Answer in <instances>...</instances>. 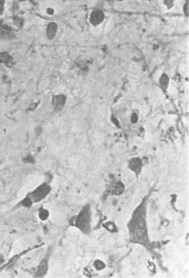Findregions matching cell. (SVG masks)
Here are the masks:
<instances>
[{"mask_svg":"<svg viewBox=\"0 0 189 278\" xmlns=\"http://www.w3.org/2000/svg\"><path fill=\"white\" fill-rule=\"evenodd\" d=\"M51 190L52 187L50 184L47 183H43L40 184L28 194L31 197L34 203H36L46 199L51 193Z\"/></svg>","mask_w":189,"mask_h":278,"instance_id":"obj_1","label":"cell"},{"mask_svg":"<svg viewBox=\"0 0 189 278\" xmlns=\"http://www.w3.org/2000/svg\"><path fill=\"white\" fill-rule=\"evenodd\" d=\"M104 18V15L100 11H94L91 13L90 17V21L92 24L97 25L102 22Z\"/></svg>","mask_w":189,"mask_h":278,"instance_id":"obj_4","label":"cell"},{"mask_svg":"<svg viewBox=\"0 0 189 278\" xmlns=\"http://www.w3.org/2000/svg\"><path fill=\"white\" fill-rule=\"evenodd\" d=\"M15 37V34H13L12 31H9L3 29V28L0 27V37L1 39L10 40L13 39Z\"/></svg>","mask_w":189,"mask_h":278,"instance_id":"obj_9","label":"cell"},{"mask_svg":"<svg viewBox=\"0 0 189 278\" xmlns=\"http://www.w3.org/2000/svg\"><path fill=\"white\" fill-rule=\"evenodd\" d=\"M170 83V78L167 74L163 73L160 76L159 79V86L164 92L167 91Z\"/></svg>","mask_w":189,"mask_h":278,"instance_id":"obj_6","label":"cell"},{"mask_svg":"<svg viewBox=\"0 0 189 278\" xmlns=\"http://www.w3.org/2000/svg\"><path fill=\"white\" fill-rule=\"evenodd\" d=\"M4 261H5L4 257L1 255V254H0V265H1L2 264H3L4 263Z\"/></svg>","mask_w":189,"mask_h":278,"instance_id":"obj_21","label":"cell"},{"mask_svg":"<svg viewBox=\"0 0 189 278\" xmlns=\"http://www.w3.org/2000/svg\"><path fill=\"white\" fill-rule=\"evenodd\" d=\"M174 0H164V2L169 7H171Z\"/></svg>","mask_w":189,"mask_h":278,"instance_id":"obj_18","label":"cell"},{"mask_svg":"<svg viewBox=\"0 0 189 278\" xmlns=\"http://www.w3.org/2000/svg\"><path fill=\"white\" fill-rule=\"evenodd\" d=\"M42 132V127H37L36 129V133L37 135H39Z\"/></svg>","mask_w":189,"mask_h":278,"instance_id":"obj_19","label":"cell"},{"mask_svg":"<svg viewBox=\"0 0 189 278\" xmlns=\"http://www.w3.org/2000/svg\"><path fill=\"white\" fill-rule=\"evenodd\" d=\"M188 1H187V2H186V3L185 4V6H184V12H185V14L186 15H188Z\"/></svg>","mask_w":189,"mask_h":278,"instance_id":"obj_20","label":"cell"},{"mask_svg":"<svg viewBox=\"0 0 189 278\" xmlns=\"http://www.w3.org/2000/svg\"><path fill=\"white\" fill-rule=\"evenodd\" d=\"M66 101L67 97L65 94H58L52 97V104L55 110L60 111L65 107Z\"/></svg>","mask_w":189,"mask_h":278,"instance_id":"obj_3","label":"cell"},{"mask_svg":"<svg viewBox=\"0 0 189 278\" xmlns=\"http://www.w3.org/2000/svg\"><path fill=\"white\" fill-rule=\"evenodd\" d=\"M4 0H0V15H1L4 9Z\"/></svg>","mask_w":189,"mask_h":278,"instance_id":"obj_17","label":"cell"},{"mask_svg":"<svg viewBox=\"0 0 189 278\" xmlns=\"http://www.w3.org/2000/svg\"><path fill=\"white\" fill-rule=\"evenodd\" d=\"M49 255H47L41 260L40 263L37 268V270L35 276L36 277H42L46 276L48 272L49 268Z\"/></svg>","mask_w":189,"mask_h":278,"instance_id":"obj_2","label":"cell"},{"mask_svg":"<svg viewBox=\"0 0 189 278\" xmlns=\"http://www.w3.org/2000/svg\"><path fill=\"white\" fill-rule=\"evenodd\" d=\"M38 217L41 221H46L50 216V212L48 209L44 207H41L38 210Z\"/></svg>","mask_w":189,"mask_h":278,"instance_id":"obj_8","label":"cell"},{"mask_svg":"<svg viewBox=\"0 0 189 278\" xmlns=\"http://www.w3.org/2000/svg\"><path fill=\"white\" fill-rule=\"evenodd\" d=\"M139 117L138 114L136 113H132L131 117V121L132 123H136L138 121Z\"/></svg>","mask_w":189,"mask_h":278,"instance_id":"obj_12","label":"cell"},{"mask_svg":"<svg viewBox=\"0 0 189 278\" xmlns=\"http://www.w3.org/2000/svg\"><path fill=\"white\" fill-rule=\"evenodd\" d=\"M111 121H112V122L113 123V124H114L116 127H117L118 128H121L120 122L119 121V120L117 119V118L115 116H114L113 115L111 116Z\"/></svg>","mask_w":189,"mask_h":278,"instance_id":"obj_13","label":"cell"},{"mask_svg":"<svg viewBox=\"0 0 189 278\" xmlns=\"http://www.w3.org/2000/svg\"><path fill=\"white\" fill-rule=\"evenodd\" d=\"M23 161L25 163L34 164L36 163V159L33 155H30V154H28L23 158Z\"/></svg>","mask_w":189,"mask_h":278,"instance_id":"obj_11","label":"cell"},{"mask_svg":"<svg viewBox=\"0 0 189 278\" xmlns=\"http://www.w3.org/2000/svg\"><path fill=\"white\" fill-rule=\"evenodd\" d=\"M14 21H15V24L18 27H21L23 24V20L21 18L15 17L14 18Z\"/></svg>","mask_w":189,"mask_h":278,"instance_id":"obj_14","label":"cell"},{"mask_svg":"<svg viewBox=\"0 0 189 278\" xmlns=\"http://www.w3.org/2000/svg\"><path fill=\"white\" fill-rule=\"evenodd\" d=\"M21 204L23 207L25 208H30L34 205V202L32 199L31 197L29 195V194H27V195L21 201Z\"/></svg>","mask_w":189,"mask_h":278,"instance_id":"obj_10","label":"cell"},{"mask_svg":"<svg viewBox=\"0 0 189 278\" xmlns=\"http://www.w3.org/2000/svg\"><path fill=\"white\" fill-rule=\"evenodd\" d=\"M2 21L1 20H0V27H1V25H2Z\"/></svg>","mask_w":189,"mask_h":278,"instance_id":"obj_23","label":"cell"},{"mask_svg":"<svg viewBox=\"0 0 189 278\" xmlns=\"http://www.w3.org/2000/svg\"><path fill=\"white\" fill-rule=\"evenodd\" d=\"M95 267L96 268V269L97 270H101L102 269V268H103V264L102 263H101V261H96L95 262Z\"/></svg>","mask_w":189,"mask_h":278,"instance_id":"obj_16","label":"cell"},{"mask_svg":"<svg viewBox=\"0 0 189 278\" xmlns=\"http://www.w3.org/2000/svg\"><path fill=\"white\" fill-rule=\"evenodd\" d=\"M57 25L54 23H49L47 26V36L49 40L53 39L57 32Z\"/></svg>","mask_w":189,"mask_h":278,"instance_id":"obj_7","label":"cell"},{"mask_svg":"<svg viewBox=\"0 0 189 278\" xmlns=\"http://www.w3.org/2000/svg\"><path fill=\"white\" fill-rule=\"evenodd\" d=\"M47 13H48L49 15H52V14L54 13V11L53 9H48V10H47Z\"/></svg>","mask_w":189,"mask_h":278,"instance_id":"obj_22","label":"cell"},{"mask_svg":"<svg viewBox=\"0 0 189 278\" xmlns=\"http://www.w3.org/2000/svg\"><path fill=\"white\" fill-rule=\"evenodd\" d=\"M39 103H40V102H38L32 103L29 106V108H28V111H34V110H35V109H36L37 108V106H38Z\"/></svg>","mask_w":189,"mask_h":278,"instance_id":"obj_15","label":"cell"},{"mask_svg":"<svg viewBox=\"0 0 189 278\" xmlns=\"http://www.w3.org/2000/svg\"><path fill=\"white\" fill-rule=\"evenodd\" d=\"M20 1H21V0H20Z\"/></svg>","mask_w":189,"mask_h":278,"instance_id":"obj_24","label":"cell"},{"mask_svg":"<svg viewBox=\"0 0 189 278\" xmlns=\"http://www.w3.org/2000/svg\"><path fill=\"white\" fill-rule=\"evenodd\" d=\"M0 63H4L7 67H11L13 65V58L6 52L0 53Z\"/></svg>","mask_w":189,"mask_h":278,"instance_id":"obj_5","label":"cell"}]
</instances>
